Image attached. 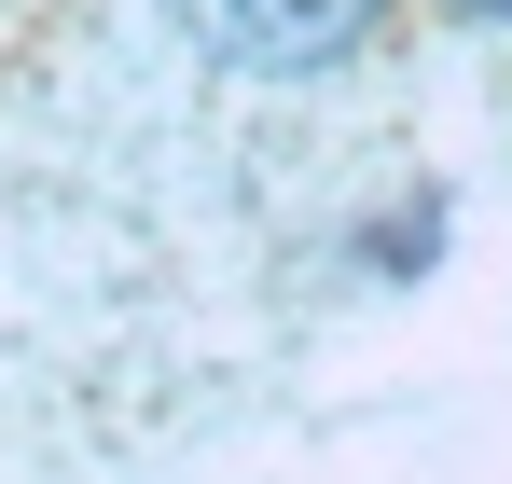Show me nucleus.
<instances>
[{"label":"nucleus","mask_w":512,"mask_h":484,"mask_svg":"<svg viewBox=\"0 0 512 484\" xmlns=\"http://www.w3.org/2000/svg\"><path fill=\"white\" fill-rule=\"evenodd\" d=\"M167 14H180V42H194L208 70L305 83V70H333V56H360L388 0H167Z\"/></svg>","instance_id":"1"},{"label":"nucleus","mask_w":512,"mask_h":484,"mask_svg":"<svg viewBox=\"0 0 512 484\" xmlns=\"http://www.w3.org/2000/svg\"><path fill=\"white\" fill-rule=\"evenodd\" d=\"M457 14H471V28H512V0H457Z\"/></svg>","instance_id":"2"}]
</instances>
